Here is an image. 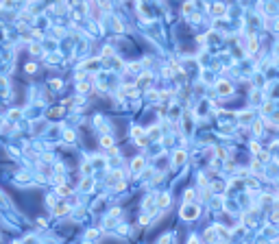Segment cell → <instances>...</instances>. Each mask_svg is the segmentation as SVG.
<instances>
[{"mask_svg":"<svg viewBox=\"0 0 279 244\" xmlns=\"http://www.w3.org/2000/svg\"><path fill=\"white\" fill-rule=\"evenodd\" d=\"M181 214H183V218H187V220H190V218H196V216H198V207H196V205H186Z\"/></svg>","mask_w":279,"mask_h":244,"instance_id":"cell-1","label":"cell"},{"mask_svg":"<svg viewBox=\"0 0 279 244\" xmlns=\"http://www.w3.org/2000/svg\"><path fill=\"white\" fill-rule=\"evenodd\" d=\"M220 92H223V94H229V92H231V85H225V83H223V85H220Z\"/></svg>","mask_w":279,"mask_h":244,"instance_id":"cell-2","label":"cell"},{"mask_svg":"<svg viewBox=\"0 0 279 244\" xmlns=\"http://www.w3.org/2000/svg\"><path fill=\"white\" fill-rule=\"evenodd\" d=\"M142 166H144V161H142V159H135V161H133V168H135V170H140Z\"/></svg>","mask_w":279,"mask_h":244,"instance_id":"cell-3","label":"cell"},{"mask_svg":"<svg viewBox=\"0 0 279 244\" xmlns=\"http://www.w3.org/2000/svg\"><path fill=\"white\" fill-rule=\"evenodd\" d=\"M103 146H111V138H103Z\"/></svg>","mask_w":279,"mask_h":244,"instance_id":"cell-4","label":"cell"},{"mask_svg":"<svg viewBox=\"0 0 279 244\" xmlns=\"http://www.w3.org/2000/svg\"><path fill=\"white\" fill-rule=\"evenodd\" d=\"M26 72H35V63H29L26 65Z\"/></svg>","mask_w":279,"mask_h":244,"instance_id":"cell-5","label":"cell"},{"mask_svg":"<svg viewBox=\"0 0 279 244\" xmlns=\"http://www.w3.org/2000/svg\"><path fill=\"white\" fill-rule=\"evenodd\" d=\"M190 244H196V240H194V238H192V240H190Z\"/></svg>","mask_w":279,"mask_h":244,"instance_id":"cell-6","label":"cell"}]
</instances>
